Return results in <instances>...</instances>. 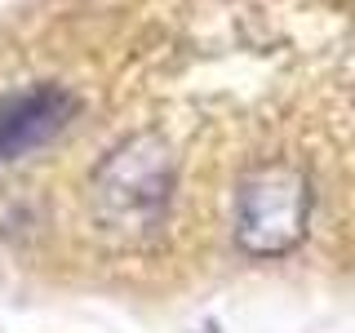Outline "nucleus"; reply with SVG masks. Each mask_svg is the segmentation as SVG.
<instances>
[{
	"label": "nucleus",
	"mask_w": 355,
	"mask_h": 333,
	"mask_svg": "<svg viewBox=\"0 0 355 333\" xmlns=\"http://www.w3.org/2000/svg\"><path fill=\"white\" fill-rule=\"evenodd\" d=\"M80 98L67 85H31L0 98V160H22L76 120Z\"/></svg>",
	"instance_id": "obj_3"
},
{
	"label": "nucleus",
	"mask_w": 355,
	"mask_h": 333,
	"mask_svg": "<svg viewBox=\"0 0 355 333\" xmlns=\"http://www.w3.org/2000/svg\"><path fill=\"white\" fill-rule=\"evenodd\" d=\"M178 155L160 133H129L89 173V222L111 249H147L169 222Z\"/></svg>",
	"instance_id": "obj_1"
},
{
	"label": "nucleus",
	"mask_w": 355,
	"mask_h": 333,
	"mask_svg": "<svg viewBox=\"0 0 355 333\" xmlns=\"http://www.w3.org/2000/svg\"><path fill=\"white\" fill-rule=\"evenodd\" d=\"M311 222V182L297 164L271 160L240 178L236 191V244L249 258H284L306 236Z\"/></svg>",
	"instance_id": "obj_2"
}]
</instances>
